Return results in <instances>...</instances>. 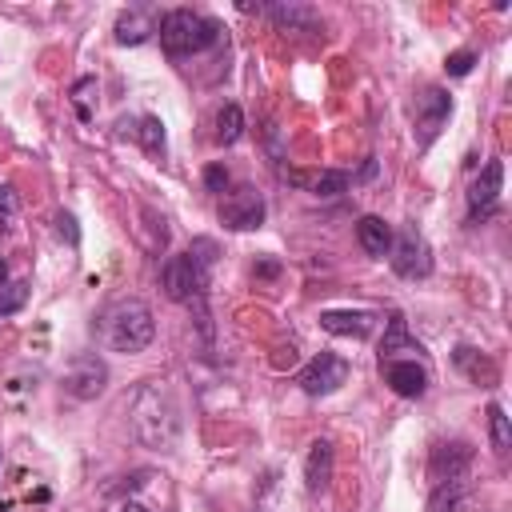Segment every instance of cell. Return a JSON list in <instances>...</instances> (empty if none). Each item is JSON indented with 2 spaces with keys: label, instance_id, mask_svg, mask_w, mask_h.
Here are the masks:
<instances>
[{
  "label": "cell",
  "instance_id": "6da1fadb",
  "mask_svg": "<svg viewBox=\"0 0 512 512\" xmlns=\"http://www.w3.org/2000/svg\"><path fill=\"white\" fill-rule=\"evenodd\" d=\"M128 424L144 448L172 452L180 444V404H176L172 388L160 380L140 384L128 400Z\"/></svg>",
  "mask_w": 512,
  "mask_h": 512
},
{
  "label": "cell",
  "instance_id": "7a4b0ae2",
  "mask_svg": "<svg viewBox=\"0 0 512 512\" xmlns=\"http://www.w3.org/2000/svg\"><path fill=\"white\" fill-rule=\"evenodd\" d=\"M156 336V320H152V308L136 296L128 300H116L108 312H104V340L112 352H124V356H136L152 344Z\"/></svg>",
  "mask_w": 512,
  "mask_h": 512
},
{
  "label": "cell",
  "instance_id": "3957f363",
  "mask_svg": "<svg viewBox=\"0 0 512 512\" xmlns=\"http://www.w3.org/2000/svg\"><path fill=\"white\" fill-rule=\"evenodd\" d=\"M212 240H196L188 252L180 256H168L164 268H160V284L168 292V300L176 304H200L204 300V288H208V264H212Z\"/></svg>",
  "mask_w": 512,
  "mask_h": 512
},
{
  "label": "cell",
  "instance_id": "277c9868",
  "mask_svg": "<svg viewBox=\"0 0 512 512\" xmlns=\"http://www.w3.org/2000/svg\"><path fill=\"white\" fill-rule=\"evenodd\" d=\"M156 32H160V44H164L168 56H196V52H204V48H212L220 40V24L212 16L192 12V8L164 12Z\"/></svg>",
  "mask_w": 512,
  "mask_h": 512
},
{
  "label": "cell",
  "instance_id": "5b68a950",
  "mask_svg": "<svg viewBox=\"0 0 512 512\" xmlns=\"http://www.w3.org/2000/svg\"><path fill=\"white\" fill-rule=\"evenodd\" d=\"M412 116H416V144L428 148L452 116V96L440 84H428V88H420V96L412 104Z\"/></svg>",
  "mask_w": 512,
  "mask_h": 512
},
{
  "label": "cell",
  "instance_id": "8992f818",
  "mask_svg": "<svg viewBox=\"0 0 512 512\" xmlns=\"http://www.w3.org/2000/svg\"><path fill=\"white\" fill-rule=\"evenodd\" d=\"M220 224L224 228H236V232L260 228L264 224V196L252 184L232 188L228 196H220Z\"/></svg>",
  "mask_w": 512,
  "mask_h": 512
},
{
  "label": "cell",
  "instance_id": "52a82bcc",
  "mask_svg": "<svg viewBox=\"0 0 512 512\" xmlns=\"http://www.w3.org/2000/svg\"><path fill=\"white\" fill-rule=\"evenodd\" d=\"M396 276L404 280H416V276H428L432 272V248L424 244V236L416 228H404L400 236H392V252H388Z\"/></svg>",
  "mask_w": 512,
  "mask_h": 512
},
{
  "label": "cell",
  "instance_id": "ba28073f",
  "mask_svg": "<svg viewBox=\"0 0 512 512\" xmlns=\"http://www.w3.org/2000/svg\"><path fill=\"white\" fill-rule=\"evenodd\" d=\"M348 360L344 356H336V352H320V356H312L304 368H300V388L308 392V396H328V392H336L344 380H348Z\"/></svg>",
  "mask_w": 512,
  "mask_h": 512
},
{
  "label": "cell",
  "instance_id": "9c48e42d",
  "mask_svg": "<svg viewBox=\"0 0 512 512\" xmlns=\"http://www.w3.org/2000/svg\"><path fill=\"white\" fill-rule=\"evenodd\" d=\"M380 376L404 400H420L428 392V368L416 356H388V360H380Z\"/></svg>",
  "mask_w": 512,
  "mask_h": 512
},
{
  "label": "cell",
  "instance_id": "30bf717a",
  "mask_svg": "<svg viewBox=\"0 0 512 512\" xmlns=\"http://www.w3.org/2000/svg\"><path fill=\"white\" fill-rule=\"evenodd\" d=\"M108 384V368L100 356H76L72 368L64 372V392L76 400H96Z\"/></svg>",
  "mask_w": 512,
  "mask_h": 512
},
{
  "label": "cell",
  "instance_id": "8fae6325",
  "mask_svg": "<svg viewBox=\"0 0 512 512\" xmlns=\"http://www.w3.org/2000/svg\"><path fill=\"white\" fill-rule=\"evenodd\" d=\"M472 464V448L464 440H440L428 456V480L432 484H444V480H464Z\"/></svg>",
  "mask_w": 512,
  "mask_h": 512
},
{
  "label": "cell",
  "instance_id": "7c38bea8",
  "mask_svg": "<svg viewBox=\"0 0 512 512\" xmlns=\"http://www.w3.org/2000/svg\"><path fill=\"white\" fill-rule=\"evenodd\" d=\"M500 188H504V164H500V160H488L484 172H480V176L472 180V188H468V220L488 216V212L496 208V200H500Z\"/></svg>",
  "mask_w": 512,
  "mask_h": 512
},
{
  "label": "cell",
  "instance_id": "4fadbf2b",
  "mask_svg": "<svg viewBox=\"0 0 512 512\" xmlns=\"http://www.w3.org/2000/svg\"><path fill=\"white\" fill-rule=\"evenodd\" d=\"M332 464H336V452L328 440H312L308 456H304V488L308 496H328L332 488Z\"/></svg>",
  "mask_w": 512,
  "mask_h": 512
},
{
  "label": "cell",
  "instance_id": "5bb4252c",
  "mask_svg": "<svg viewBox=\"0 0 512 512\" xmlns=\"http://www.w3.org/2000/svg\"><path fill=\"white\" fill-rule=\"evenodd\" d=\"M320 328L332 332V336L364 340L372 332V312H364V308H324L320 312Z\"/></svg>",
  "mask_w": 512,
  "mask_h": 512
},
{
  "label": "cell",
  "instance_id": "9a60e30c",
  "mask_svg": "<svg viewBox=\"0 0 512 512\" xmlns=\"http://www.w3.org/2000/svg\"><path fill=\"white\" fill-rule=\"evenodd\" d=\"M356 240H360V248H364L368 256L384 260V256L392 252V224L380 220V216H360V224H356Z\"/></svg>",
  "mask_w": 512,
  "mask_h": 512
},
{
  "label": "cell",
  "instance_id": "2e32d148",
  "mask_svg": "<svg viewBox=\"0 0 512 512\" xmlns=\"http://www.w3.org/2000/svg\"><path fill=\"white\" fill-rule=\"evenodd\" d=\"M152 32H156V20L144 8H128L116 16V40L120 44H144Z\"/></svg>",
  "mask_w": 512,
  "mask_h": 512
},
{
  "label": "cell",
  "instance_id": "e0dca14e",
  "mask_svg": "<svg viewBox=\"0 0 512 512\" xmlns=\"http://www.w3.org/2000/svg\"><path fill=\"white\" fill-rule=\"evenodd\" d=\"M292 180L296 184H304L312 196H340L344 188H348V172H340V168H320V172H312V176H300V172H292Z\"/></svg>",
  "mask_w": 512,
  "mask_h": 512
},
{
  "label": "cell",
  "instance_id": "ac0fdd59",
  "mask_svg": "<svg viewBox=\"0 0 512 512\" xmlns=\"http://www.w3.org/2000/svg\"><path fill=\"white\" fill-rule=\"evenodd\" d=\"M464 480H444V484H432V496H428V508L424 512H460L464 504Z\"/></svg>",
  "mask_w": 512,
  "mask_h": 512
},
{
  "label": "cell",
  "instance_id": "d6986e66",
  "mask_svg": "<svg viewBox=\"0 0 512 512\" xmlns=\"http://www.w3.org/2000/svg\"><path fill=\"white\" fill-rule=\"evenodd\" d=\"M488 440H492V452L496 456H508V448H512V424H508V412L500 404H488Z\"/></svg>",
  "mask_w": 512,
  "mask_h": 512
},
{
  "label": "cell",
  "instance_id": "ffe728a7",
  "mask_svg": "<svg viewBox=\"0 0 512 512\" xmlns=\"http://www.w3.org/2000/svg\"><path fill=\"white\" fill-rule=\"evenodd\" d=\"M244 136V112L240 104H224L216 112V144H236Z\"/></svg>",
  "mask_w": 512,
  "mask_h": 512
},
{
  "label": "cell",
  "instance_id": "44dd1931",
  "mask_svg": "<svg viewBox=\"0 0 512 512\" xmlns=\"http://www.w3.org/2000/svg\"><path fill=\"white\" fill-rule=\"evenodd\" d=\"M400 352H420V344L408 336V328H404V320L396 316L392 324H388V336L380 340V360H388V356H400Z\"/></svg>",
  "mask_w": 512,
  "mask_h": 512
},
{
  "label": "cell",
  "instance_id": "7402d4cb",
  "mask_svg": "<svg viewBox=\"0 0 512 512\" xmlns=\"http://www.w3.org/2000/svg\"><path fill=\"white\" fill-rule=\"evenodd\" d=\"M272 12V20H280L284 28H312L316 24V12L312 8H300V4H276V8H268Z\"/></svg>",
  "mask_w": 512,
  "mask_h": 512
},
{
  "label": "cell",
  "instance_id": "603a6c76",
  "mask_svg": "<svg viewBox=\"0 0 512 512\" xmlns=\"http://www.w3.org/2000/svg\"><path fill=\"white\" fill-rule=\"evenodd\" d=\"M132 132H136V140L144 144V152L164 156V124H160L156 116H144V120H140V128H132Z\"/></svg>",
  "mask_w": 512,
  "mask_h": 512
},
{
  "label": "cell",
  "instance_id": "cb8c5ba5",
  "mask_svg": "<svg viewBox=\"0 0 512 512\" xmlns=\"http://www.w3.org/2000/svg\"><path fill=\"white\" fill-rule=\"evenodd\" d=\"M92 92H100L96 76H80V80L72 84V104H76V116H80L84 124L92 120Z\"/></svg>",
  "mask_w": 512,
  "mask_h": 512
},
{
  "label": "cell",
  "instance_id": "d4e9b609",
  "mask_svg": "<svg viewBox=\"0 0 512 512\" xmlns=\"http://www.w3.org/2000/svg\"><path fill=\"white\" fill-rule=\"evenodd\" d=\"M24 304H28V280H12V284L0 288V320L12 316V312H20Z\"/></svg>",
  "mask_w": 512,
  "mask_h": 512
},
{
  "label": "cell",
  "instance_id": "484cf974",
  "mask_svg": "<svg viewBox=\"0 0 512 512\" xmlns=\"http://www.w3.org/2000/svg\"><path fill=\"white\" fill-rule=\"evenodd\" d=\"M12 220H16V188L0 184V236L12 228Z\"/></svg>",
  "mask_w": 512,
  "mask_h": 512
},
{
  "label": "cell",
  "instance_id": "4316f807",
  "mask_svg": "<svg viewBox=\"0 0 512 512\" xmlns=\"http://www.w3.org/2000/svg\"><path fill=\"white\" fill-rule=\"evenodd\" d=\"M472 64H476V52H472V48H464V52H452L444 68H448V76H468V72H472Z\"/></svg>",
  "mask_w": 512,
  "mask_h": 512
},
{
  "label": "cell",
  "instance_id": "83f0119b",
  "mask_svg": "<svg viewBox=\"0 0 512 512\" xmlns=\"http://www.w3.org/2000/svg\"><path fill=\"white\" fill-rule=\"evenodd\" d=\"M204 188L216 192V196H224V188H228V168H224V164H208V168H204Z\"/></svg>",
  "mask_w": 512,
  "mask_h": 512
},
{
  "label": "cell",
  "instance_id": "f1b7e54d",
  "mask_svg": "<svg viewBox=\"0 0 512 512\" xmlns=\"http://www.w3.org/2000/svg\"><path fill=\"white\" fill-rule=\"evenodd\" d=\"M56 232H60V236H68V244H72V248L80 244V232H76V220H72V212H60V216H56Z\"/></svg>",
  "mask_w": 512,
  "mask_h": 512
},
{
  "label": "cell",
  "instance_id": "f546056e",
  "mask_svg": "<svg viewBox=\"0 0 512 512\" xmlns=\"http://www.w3.org/2000/svg\"><path fill=\"white\" fill-rule=\"evenodd\" d=\"M120 512H148V508H144V504H124Z\"/></svg>",
  "mask_w": 512,
  "mask_h": 512
},
{
  "label": "cell",
  "instance_id": "4dcf8cb0",
  "mask_svg": "<svg viewBox=\"0 0 512 512\" xmlns=\"http://www.w3.org/2000/svg\"><path fill=\"white\" fill-rule=\"evenodd\" d=\"M8 284V268H4V260H0V288Z\"/></svg>",
  "mask_w": 512,
  "mask_h": 512
}]
</instances>
